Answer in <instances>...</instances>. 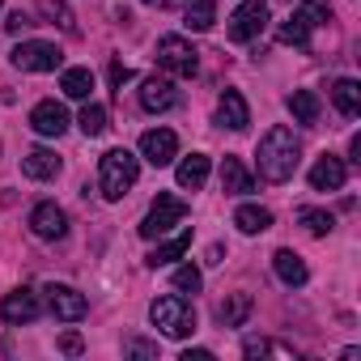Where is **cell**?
I'll list each match as a JSON object with an SVG mask.
<instances>
[{"label": "cell", "instance_id": "cell-1", "mask_svg": "<svg viewBox=\"0 0 361 361\" xmlns=\"http://www.w3.org/2000/svg\"><path fill=\"white\" fill-rule=\"evenodd\" d=\"M298 161H302L298 136H293L285 123L268 128L264 140H259V149H255V166H259V178H264V183H289L293 170H298Z\"/></svg>", "mask_w": 361, "mask_h": 361}, {"label": "cell", "instance_id": "cell-2", "mask_svg": "<svg viewBox=\"0 0 361 361\" xmlns=\"http://www.w3.org/2000/svg\"><path fill=\"white\" fill-rule=\"evenodd\" d=\"M140 178V157L128 153V149H111L98 157V188L106 200H123Z\"/></svg>", "mask_w": 361, "mask_h": 361}, {"label": "cell", "instance_id": "cell-3", "mask_svg": "<svg viewBox=\"0 0 361 361\" xmlns=\"http://www.w3.org/2000/svg\"><path fill=\"white\" fill-rule=\"evenodd\" d=\"M149 319H153V327H161L170 340H188V336L196 331V306H192L183 293L157 298V302L149 306Z\"/></svg>", "mask_w": 361, "mask_h": 361}, {"label": "cell", "instance_id": "cell-4", "mask_svg": "<svg viewBox=\"0 0 361 361\" xmlns=\"http://www.w3.org/2000/svg\"><path fill=\"white\" fill-rule=\"evenodd\" d=\"M188 221V204L178 200V196H170V192H157V200L149 204V213H145V221H140V238H166L174 226H183Z\"/></svg>", "mask_w": 361, "mask_h": 361}, {"label": "cell", "instance_id": "cell-5", "mask_svg": "<svg viewBox=\"0 0 361 361\" xmlns=\"http://www.w3.org/2000/svg\"><path fill=\"white\" fill-rule=\"evenodd\" d=\"M157 68H166V73H174V77H196L200 51H196L188 39L166 35V39H157Z\"/></svg>", "mask_w": 361, "mask_h": 361}, {"label": "cell", "instance_id": "cell-6", "mask_svg": "<svg viewBox=\"0 0 361 361\" xmlns=\"http://www.w3.org/2000/svg\"><path fill=\"white\" fill-rule=\"evenodd\" d=\"M13 64L22 73H56L64 64V51L56 43H43V39H30V43H18L13 47Z\"/></svg>", "mask_w": 361, "mask_h": 361}, {"label": "cell", "instance_id": "cell-7", "mask_svg": "<svg viewBox=\"0 0 361 361\" xmlns=\"http://www.w3.org/2000/svg\"><path fill=\"white\" fill-rule=\"evenodd\" d=\"M268 26V0H243L230 13V39L234 43H255Z\"/></svg>", "mask_w": 361, "mask_h": 361}, {"label": "cell", "instance_id": "cell-8", "mask_svg": "<svg viewBox=\"0 0 361 361\" xmlns=\"http://www.w3.org/2000/svg\"><path fill=\"white\" fill-rule=\"evenodd\" d=\"M43 293H47V310H51L60 323H81V319H85V310H90L85 293H77L73 285H56V281H51Z\"/></svg>", "mask_w": 361, "mask_h": 361}, {"label": "cell", "instance_id": "cell-9", "mask_svg": "<svg viewBox=\"0 0 361 361\" xmlns=\"http://www.w3.org/2000/svg\"><path fill=\"white\" fill-rule=\"evenodd\" d=\"M30 230H35V238L56 243V238L68 234V213H64L56 200H43V204H35V213H30Z\"/></svg>", "mask_w": 361, "mask_h": 361}, {"label": "cell", "instance_id": "cell-10", "mask_svg": "<svg viewBox=\"0 0 361 361\" xmlns=\"http://www.w3.org/2000/svg\"><path fill=\"white\" fill-rule=\"evenodd\" d=\"M140 157H145L149 166H170V161L178 157V136H174L170 128H149V132L140 136Z\"/></svg>", "mask_w": 361, "mask_h": 361}, {"label": "cell", "instance_id": "cell-11", "mask_svg": "<svg viewBox=\"0 0 361 361\" xmlns=\"http://www.w3.org/2000/svg\"><path fill=\"white\" fill-rule=\"evenodd\" d=\"M39 310H43V302H39V293H30V289H13V293H5V302H0V319L13 323V327L39 319Z\"/></svg>", "mask_w": 361, "mask_h": 361}, {"label": "cell", "instance_id": "cell-12", "mask_svg": "<svg viewBox=\"0 0 361 361\" xmlns=\"http://www.w3.org/2000/svg\"><path fill=\"white\" fill-rule=\"evenodd\" d=\"M344 178H348L344 161H340L336 153H323V157L310 166V192H340Z\"/></svg>", "mask_w": 361, "mask_h": 361}, {"label": "cell", "instance_id": "cell-13", "mask_svg": "<svg viewBox=\"0 0 361 361\" xmlns=\"http://www.w3.org/2000/svg\"><path fill=\"white\" fill-rule=\"evenodd\" d=\"M30 128H35L39 136H64V132H68V111H64V102H56V98L39 102V106L30 111Z\"/></svg>", "mask_w": 361, "mask_h": 361}, {"label": "cell", "instance_id": "cell-14", "mask_svg": "<svg viewBox=\"0 0 361 361\" xmlns=\"http://www.w3.org/2000/svg\"><path fill=\"white\" fill-rule=\"evenodd\" d=\"M217 123L230 128V132H247V123H251V106H247V98H243L238 90H226V94L217 98Z\"/></svg>", "mask_w": 361, "mask_h": 361}, {"label": "cell", "instance_id": "cell-15", "mask_svg": "<svg viewBox=\"0 0 361 361\" xmlns=\"http://www.w3.org/2000/svg\"><path fill=\"white\" fill-rule=\"evenodd\" d=\"M140 106L153 111V115L178 106V90H174V81H166V77H149V81L140 85Z\"/></svg>", "mask_w": 361, "mask_h": 361}, {"label": "cell", "instance_id": "cell-16", "mask_svg": "<svg viewBox=\"0 0 361 361\" xmlns=\"http://www.w3.org/2000/svg\"><path fill=\"white\" fill-rule=\"evenodd\" d=\"M209 157L204 153H192V157H183V161H178V170H174V178H178V188H183V192H200L204 183H209Z\"/></svg>", "mask_w": 361, "mask_h": 361}, {"label": "cell", "instance_id": "cell-17", "mask_svg": "<svg viewBox=\"0 0 361 361\" xmlns=\"http://www.w3.org/2000/svg\"><path fill=\"white\" fill-rule=\"evenodd\" d=\"M22 174H26V178H39V183H43V178H56V174H60V157H56L51 149L35 145V149L22 157Z\"/></svg>", "mask_w": 361, "mask_h": 361}, {"label": "cell", "instance_id": "cell-18", "mask_svg": "<svg viewBox=\"0 0 361 361\" xmlns=\"http://www.w3.org/2000/svg\"><path fill=\"white\" fill-rule=\"evenodd\" d=\"M272 268H276V276H281L289 289H302V285H306V276H310V272H306V264H302V255H298V251H289V247L272 255Z\"/></svg>", "mask_w": 361, "mask_h": 361}, {"label": "cell", "instance_id": "cell-19", "mask_svg": "<svg viewBox=\"0 0 361 361\" xmlns=\"http://www.w3.org/2000/svg\"><path fill=\"white\" fill-rule=\"evenodd\" d=\"M221 188H226L230 196H247V192L255 188V178H251V170H247L238 157H226V161H221Z\"/></svg>", "mask_w": 361, "mask_h": 361}, {"label": "cell", "instance_id": "cell-20", "mask_svg": "<svg viewBox=\"0 0 361 361\" xmlns=\"http://www.w3.org/2000/svg\"><path fill=\"white\" fill-rule=\"evenodd\" d=\"M331 102H336V111L340 115H361V85L353 81V77H340L336 85H331Z\"/></svg>", "mask_w": 361, "mask_h": 361}, {"label": "cell", "instance_id": "cell-21", "mask_svg": "<svg viewBox=\"0 0 361 361\" xmlns=\"http://www.w3.org/2000/svg\"><path fill=\"white\" fill-rule=\"evenodd\" d=\"M251 293H230L221 306H217V319H221V327H243L247 319H251Z\"/></svg>", "mask_w": 361, "mask_h": 361}, {"label": "cell", "instance_id": "cell-22", "mask_svg": "<svg viewBox=\"0 0 361 361\" xmlns=\"http://www.w3.org/2000/svg\"><path fill=\"white\" fill-rule=\"evenodd\" d=\"M188 247H192V230L174 234L170 243H161V247L149 255V268H161V264H174V259H183V255H188Z\"/></svg>", "mask_w": 361, "mask_h": 361}, {"label": "cell", "instance_id": "cell-23", "mask_svg": "<svg viewBox=\"0 0 361 361\" xmlns=\"http://www.w3.org/2000/svg\"><path fill=\"white\" fill-rule=\"evenodd\" d=\"M310 30H314V26H310V22H306L302 13H289V18L281 22L276 39H281L285 47H306V43H310Z\"/></svg>", "mask_w": 361, "mask_h": 361}, {"label": "cell", "instance_id": "cell-24", "mask_svg": "<svg viewBox=\"0 0 361 361\" xmlns=\"http://www.w3.org/2000/svg\"><path fill=\"white\" fill-rule=\"evenodd\" d=\"M60 90H64L68 98L85 102V98L94 94V73H90V68H64V77H60Z\"/></svg>", "mask_w": 361, "mask_h": 361}, {"label": "cell", "instance_id": "cell-25", "mask_svg": "<svg viewBox=\"0 0 361 361\" xmlns=\"http://www.w3.org/2000/svg\"><path fill=\"white\" fill-rule=\"evenodd\" d=\"M289 115H293L298 123H319V94L293 90V94H289Z\"/></svg>", "mask_w": 361, "mask_h": 361}, {"label": "cell", "instance_id": "cell-26", "mask_svg": "<svg viewBox=\"0 0 361 361\" xmlns=\"http://www.w3.org/2000/svg\"><path fill=\"white\" fill-rule=\"evenodd\" d=\"M234 226H238L243 234H264V230L272 226V213L259 209V204H243V209L234 213Z\"/></svg>", "mask_w": 361, "mask_h": 361}, {"label": "cell", "instance_id": "cell-27", "mask_svg": "<svg viewBox=\"0 0 361 361\" xmlns=\"http://www.w3.org/2000/svg\"><path fill=\"white\" fill-rule=\"evenodd\" d=\"M188 30H213L217 22V0H188Z\"/></svg>", "mask_w": 361, "mask_h": 361}, {"label": "cell", "instance_id": "cell-28", "mask_svg": "<svg viewBox=\"0 0 361 361\" xmlns=\"http://www.w3.org/2000/svg\"><path fill=\"white\" fill-rule=\"evenodd\" d=\"M77 123H81V132H85V136H102V132H106V106H98V102H90V98H85V106H81Z\"/></svg>", "mask_w": 361, "mask_h": 361}, {"label": "cell", "instance_id": "cell-29", "mask_svg": "<svg viewBox=\"0 0 361 361\" xmlns=\"http://www.w3.org/2000/svg\"><path fill=\"white\" fill-rule=\"evenodd\" d=\"M39 9H43V18H51V26H60V30L77 35V22H73V13H68L64 0H39Z\"/></svg>", "mask_w": 361, "mask_h": 361}, {"label": "cell", "instance_id": "cell-30", "mask_svg": "<svg viewBox=\"0 0 361 361\" xmlns=\"http://www.w3.org/2000/svg\"><path fill=\"white\" fill-rule=\"evenodd\" d=\"M298 221H302L314 238L331 234V226H336V217H331V213H323V209H302V213H298Z\"/></svg>", "mask_w": 361, "mask_h": 361}, {"label": "cell", "instance_id": "cell-31", "mask_svg": "<svg viewBox=\"0 0 361 361\" xmlns=\"http://www.w3.org/2000/svg\"><path fill=\"white\" fill-rule=\"evenodd\" d=\"M243 353L247 357H293V348L289 344H276V340H247Z\"/></svg>", "mask_w": 361, "mask_h": 361}, {"label": "cell", "instance_id": "cell-32", "mask_svg": "<svg viewBox=\"0 0 361 361\" xmlns=\"http://www.w3.org/2000/svg\"><path fill=\"white\" fill-rule=\"evenodd\" d=\"M200 285H204V276H200V268H196V264L174 268V289H178V293H196Z\"/></svg>", "mask_w": 361, "mask_h": 361}, {"label": "cell", "instance_id": "cell-33", "mask_svg": "<svg viewBox=\"0 0 361 361\" xmlns=\"http://www.w3.org/2000/svg\"><path fill=\"white\" fill-rule=\"evenodd\" d=\"M310 26H323L331 18V0H302V9H298Z\"/></svg>", "mask_w": 361, "mask_h": 361}, {"label": "cell", "instance_id": "cell-34", "mask_svg": "<svg viewBox=\"0 0 361 361\" xmlns=\"http://www.w3.org/2000/svg\"><path fill=\"white\" fill-rule=\"evenodd\" d=\"M123 357H157V344L153 340H140V336H132V340H123Z\"/></svg>", "mask_w": 361, "mask_h": 361}, {"label": "cell", "instance_id": "cell-35", "mask_svg": "<svg viewBox=\"0 0 361 361\" xmlns=\"http://www.w3.org/2000/svg\"><path fill=\"white\" fill-rule=\"evenodd\" d=\"M5 26H9V35H22V30H30L35 22H30V13H22V9H18V13H9V22H5Z\"/></svg>", "mask_w": 361, "mask_h": 361}, {"label": "cell", "instance_id": "cell-36", "mask_svg": "<svg viewBox=\"0 0 361 361\" xmlns=\"http://www.w3.org/2000/svg\"><path fill=\"white\" fill-rule=\"evenodd\" d=\"M60 348H64V353H68V357H77V353H81V348H85V340H81V336H77V331H64V336H60Z\"/></svg>", "mask_w": 361, "mask_h": 361}, {"label": "cell", "instance_id": "cell-37", "mask_svg": "<svg viewBox=\"0 0 361 361\" xmlns=\"http://www.w3.org/2000/svg\"><path fill=\"white\" fill-rule=\"evenodd\" d=\"M123 81H132V68H128V64H119V60H115V64H111V85H115V90H119V85H123Z\"/></svg>", "mask_w": 361, "mask_h": 361}, {"label": "cell", "instance_id": "cell-38", "mask_svg": "<svg viewBox=\"0 0 361 361\" xmlns=\"http://www.w3.org/2000/svg\"><path fill=\"white\" fill-rule=\"evenodd\" d=\"M348 161H357V166H361V132L348 140Z\"/></svg>", "mask_w": 361, "mask_h": 361}, {"label": "cell", "instance_id": "cell-39", "mask_svg": "<svg viewBox=\"0 0 361 361\" xmlns=\"http://www.w3.org/2000/svg\"><path fill=\"white\" fill-rule=\"evenodd\" d=\"M183 361H213V353H209V348H188Z\"/></svg>", "mask_w": 361, "mask_h": 361}, {"label": "cell", "instance_id": "cell-40", "mask_svg": "<svg viewBox=\"0 0 361 361\" xmlns=\"http://www.w3.org/2000/svg\"><path fill=\"white\" fill-rule=\"evenodd\" d=\"M145 5H153V9H174V5H188V0H145Z\"/></svg>", "mask_w": 361, "mask_h": 361}]
</instances>
